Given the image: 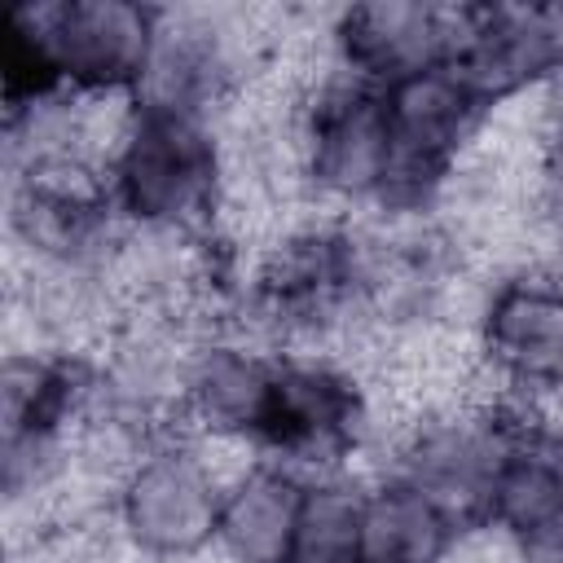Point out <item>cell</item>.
<instances>
[{
	"label": "cell",
	"mask_w": 563,
	"mask_h": 563,
	"mask_svg": "<svg viewBox=\"0 0 563 563\" xmlns=\"http://www.w3.org/2000/svg\"><path fill=\"white\" fill-rule=\"evenodd\" d=\"M101 185L123 229L167 238L220 233L229 202L220 123L154 101H128L101 163Z\"/></svg>",
	"instance_id": "cell-1"
},
{
	"label": "cell",
	"mask_w": 563,
	"mask_h": 563,
	"mask_svg": "<svg viewBox=\"0 0 563 563\" xmlns=\"http://www.w3.org/2000/svg\"><path fill=\"white\" fill-rule=\"evenodd\" d=\"M220 444L176 427L145 440L114 479L110 528L132 563H194L216 550L233 466Z\"/></svg>",
	"instance_id": "cell-2"
},
{
	"label": "cell",
	"mask_w": 563,
	"mask_h": 563,
	"mask_svg": "<svg viewBox=\"0 0 563 563\" xmlns=\"http://www.w3.org/2000/svg\"><path fill=\"white\" fill-rule=\"evenodd\" d=\"M488 387L523 409L563 396V260L488 273L471 312Z\"/></svg>",
	"instance_id": "cell-3"
},
{
	"label": "cell",
	"mask_w": 563,
	"mask_h": 563,
	"mask_svg": "<svg viewBox=\"0 0 563 563\" xmlns=\"http://www.w3.org/2000/svg\"><path fill=\"white\" fill-rule=\"evenodd\" d=\"M22 9L66 97L132 101L141 92L163 9L136 0H40Z\"/></svg>",
	"instance_id": "cell-4"
},
{
	"label": "cell",
	"mask_w": 563,
	"mask_h": 563,
	"mask_svg": "<svg viewBox=\"0 0 563 563\" xmlns=\"http://www.w3.org/2000/svg\"><path fill=\"white\" fill-rule=\"evenodd\" d=\"M457 4L427 0H365L343 4L321 26V57L330 70L365 88H391L435 62L453 57Z\"/></svg>",
	"instance_id": "cell-5"
},
{
	"label": "cell",
	"mask_w": 563,
	"mask_h": 563,
	"mask_svg": "<svg viewBox=\"0 0 563 563\" xmlns=\"http://www.w3.org/2000/svg\"><path fill=\"white\" fill-rule=\"evenodd\" d=\"M449 62L493 101V110H506L563 66V9L457 4Z\"/></svg>",
	"instance_id": "cell-6"
},
{
	"label": "cell",
	"mask_w": 563,
	"mask_h": 563,
	"mask_svg": "<svg viewBox=\"0 0 563 563\" xmlns=\"http://www.w3.org/2000/svg\"><path fill=\"white\" fill-rule=\"evenodd\" d=\"M563 515V427H550L510 400V431L488 488L484 528L506 537L519 554Z\"/></svg>",
	"instance_id": "cell-7"
},
{
	"label": "cell",
	"mask_w": 563,
	"mask_h": 563,
	"mask_svg": "<svg viewBox=\"0 0 563 563\" xmlns=\"http://www.w3.org/2000/svg\"><path fill=\"white\" fill-rule=\"evenodd\" d=\"M308 497V475L246 453L224 488L216 554L224 563H286L299 528V510Z\"/></svg>",
	"instance_id": "cell-8"
},
{
	"label": "cell",
	"mask_w": 563,
	"mask_h": 563,
	"mask_svg": "<svg viewBox=\"0 0 563 563\" xmlns=\"http://www.w3.org/2000/svg\"><path fill=\"white\" fill-rule=\"evenodd\" d=\"M471 528L400 475H365L361 563H449Z\"/></svg>",
	"instance_id": "cell-9"
},
{
	"label": "cell",
	"mask_w": 563,
	"mask_h": 563,
	"mask_svg": "<svg viewBox=\"0 0 563 563\" xmlns=\"http://www.w3.org/2000/svg\"><path fill=\"white\" fill-rule=\"evenodd\" d=\"M361 501L365 471L308 475V497L286 563H361Z\"/></svg>",
	"instance_id": "cell-10"
},
{
	"label": "cell",
	"mask_w": 563,
	"mask_h": 563,
	"mask_svg": "<svg viewBox=\"0 0 563 563\" xmlns=\"http://www.w3.org/2000/svg\"><path fill=\"white\" fill-rule=\"evenodd\" d=\"M541 202H545V216L563 242V145H550L541 154Z\"/></svg>",
	"instance_id": "cell-11"
},
{
	"label": "cell",
	"mask_w": 563,
	"mask_h": 563,
	"mask_svg": "<svg viewBox=\"0 0 563 563\" xmlns=\"http://www.w3.org/2000/svg\"><path fill=\"white\" fill-rule=\"evenodd\" d=\"M523 563H563V515L523 550Z\"/></svg>",
	"instance_id": "cell-12"
}]
</instances>
